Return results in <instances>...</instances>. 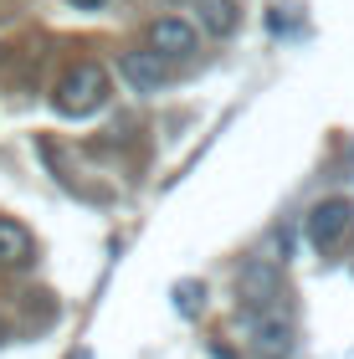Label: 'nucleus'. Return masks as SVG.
Here are the masks:
<instances>
[{"instance_id":"obj_7","label":"nucleus","mask_w":354,"mask_h":359,"mask_svg":"<svg viewBox=\"0 0 354 359\" xmlns=\"http://www.w3.org/2000/svg\"><path fill=\"white\" fill-rule=\"evenodd\" d=\"M31 257H36V241H31V231L0 216V267H26Z\"/></svg>"},{"instance_id":"obj_6","label":"nucleus","mask_w":354,"mask_h":359,"mask_svg":"<svg viewBox=\"0 0 354 359\" xmlns=\"http://www.w3.org/2000/svg\"><path fill=\"white\" fill-rule=\"evenodd\" d=\"M118 72H123V83L134 88V93H159V88L170 83V67H165V57H154V52H123Z\"/></svg>"},{"instance_id":"obj_2","label":"nucleus","mask_w":354,"mask_h":359,"mask_svg":"<svg viewBox=\"0 0 354 359\" xmlns=\"http://www.w3.org/2000/svg\"><path fill=\"white\" fill-rule=\"evenodd\" d=\"M236 298H241L236 313H287V303H282L287 292H282L278 262H272V257H252L236 277Z\"/></svg>"},{"instance_id":"obj_8","label":"nucleus","mask_w":354,"mask_h":359,"mask_svg":"<svg viewBox=\"0 0 354 359\" xmlns=\"http://www.w3.org/2000/svg\"><path fill=\"white\" fill-rule=\"evenodd\" d=\"M196 11H200V31H211V36H231L241 26L236 0H196Z\"/></svg>"},{"instance_id":"obj_3","label":"nucleus","mask_w":354,"mask_h":359,"mask_svg":"<svg viewBox=\"0 0 354 359\" xmlns=\"http://www.w3.org/2000/svg\"><path fill=\"white\" fill-rule=\"evenodd\" d=\"M303 231H308L313 241V252H344L349 247V236H354V201H344V195H329V201H318L308 210V221H303Z\"/></svg>"},{"instance_id":"obj_9","label":"nucleus","mask_w":354,"mask_h":359,"mask_svg":"<svg viewBox=\"0 0 354 359\" xmlns=\"http://www.w3.org/2000/svg\"><path fill=\"white\" fill-rule=\"evenodd\" d=\"M205 308V287L200 283H175V313L180 318H196Z\"/></svg>"},{"instance_id":"obj_5","label":"nucleus","mask_w":354,"mask_h":359,"mask_svg":"<svg viewBox=\"0 0 354 359\" xmlns=\"http://www.w3.org/2000/svg\"><path fill=\"white\" fill-rule=\"evenodd\" d=\"M196 26H185V21H175V15H165V21H154L149 26V52L154 57H165V62H185V57H196Z\"/></svg>"},{"instance_id":"obj_10","label":"nucleus","mask_w":354,"mask_h":359,"mask_svg":"<svg viewBox=\"0 0 354 359\" xmlns=\"http://www.w3.org/2000/svg\"><path fill=\"white\" fill-rule=\"evenodd\" d=\"M72 6H77V11H98L103 0H72Z\"/></svg>"},{"instance_id":"obj_4","label":"nucleus","mask_w":354,"mask_h":359,"mask_svg":"<svg viewBox=\"0 0 354 359\" xmlns=\"http://www.w3.org/2000/svg\"><path fill=\"white\" fill-rule=\"evenodd\" d=\"M241 339L257 359H287L293 354V318L287 313H236Z\"/></svg>"},{"instance_id":"obj_11","label":"nucleus","mask_w":354,"mask_h":359,"mask_svg":"<svg viewBox=\"0 0 354 359\" xmlns=\"http://www.w3.org/2000/svg\"><path fill=\"white\" fill-rule=\"evenodd\" d=\"M0 339H6V318H0Z\"/></svg>"},{"instance_id":"obj_1","label":"nucleus","mask_w":354,"mask_h":359,"mask_svg":"<svg viewBox=\"0 0 354 359\" xmlns=\"http://www.w3.org/2000/svg\"><path fill=\"white\" fill-rule=\"evenodd\" d=\"M108 103V72L98 67V62H77V67L57 83L52 93V108L62 113V118H93Z\"/></svg>"}]
</instances>
